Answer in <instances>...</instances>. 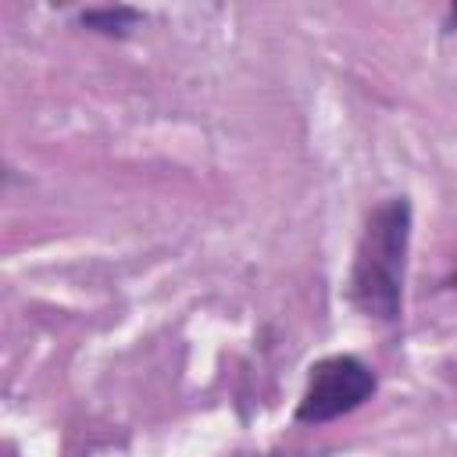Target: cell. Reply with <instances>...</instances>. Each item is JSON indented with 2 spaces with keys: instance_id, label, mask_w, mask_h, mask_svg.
Here are the masks:
<instances>
[{
  "instance_id": "277c9868",
  "label": "cell",
  "mask_w": 457,
  "mask_h": 457,
  "mask_svg": "<svg viewBox=\"0 0 457 457\" xmlns=\"http://www.w3.org/2000/svg\"><path fill=\"white\" fill-rule=\"evenodd\" d=\"M450 286H457V271H453V275H450Z\"/></svg>"
},
{
  "instance_id": "7a4b0ae2",
  "label": "cell",
  "mask_w": 457,
  "mask_h": 457,
  "mask_svg": "<svg viewBox=\"0 0 457 457\" xmlns=\"http://www.w3.org/2000/svg\"><path fill=\"white\" fill-rule=\"evenodd\" d=\"M375 386H378V378L361 357H353V353L325 357L311 368L307 389H303L293 418L300 425H325L332 418L357 411L364 400H371Z\"/></svg>"
},
{
  "instance_id": "6da1fadb",
  "label": "cell",
  "mask_w": 457,
  "mask_h": 457,
  "mask_svg": "<svg viewBox=\"0 0 457 457\" xmlns=\"http://www.w3.org/2000/svg\"><path fill=\"white\" fill-rule=\"evenodd\" d=\"M407 246H411V204L407 196H389L368 214L350 271V300L375 321L400 318Z\"/></svg>"
},
{
  "instance_id": "8992f818",
  "label": "cell",
  "mask_w": 457,
  "mask_h": 457,
  "mask_svg": "<svg viewBox=\"0 0 457 457\" xmlns=\"http://www.w3.org/2000/svg\"><path fill=\"white\" fill-rule=\"evenodd\" d=\"M271 457H282V453H271Z\"/></svg>"
},
{
  "instance_id": "3957f363",
  "label": "cell",
  "mask_w": 457,
  "mask_h": 457,
  "mask_svg": "<svg viewBox=\"0 0 457 457\" xmlns=\"http://www.w3.org/2000/svg\"><path fill=\"white\" fill-rule=\"evenodd\" d=\"M136 21H139L136 7H96V11L82 14V25L93 32H104V36H125Z\"/></svg>"
},
{
  "instance_id": "5b68a950",
  "label": "cell",
  "mask_w": 457,
  "mask_h": 457,
  "mask_svg": "<svg viewBox=\"0 0 457 457\" xmlns=\"http://www.w3.org/2000/svg\"><path fill=\"white\" fill-rule=\"evenodd\" d=\"M453 18H457V7H453Z\"/></svg>"
}]
</instances>
